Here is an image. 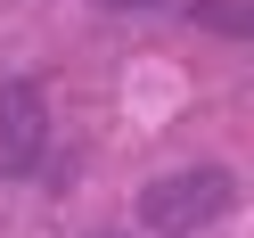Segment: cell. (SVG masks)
I'll return each instance as SVG.
<instances>
[{
  "label": "cell",
  "instance_id": "obj_1",
  "mask_svg": "<svg viewBox=\"0 0 254 238\" xmlns=\"http://www.w3.org/2000/svg\"><path fill=\"white\" fill-rule=\"evenodd\" d=\"M230 205H238V172L230 164H172V172H156L131 197V214H139V230H156V238H197V230H213Z\"/></svg>",
  "mask_w": 254,
  "mask_h": 238
},
{
  "label": "cell",
  "instance_id": "obj_2",
  "mask_svg": "<svg viewBox=\"0 0 254 238\" xmlns=\"http://www.w3.org/2000/svg\"><path fill=\"white\" fill-rule=\"evenodd\" d=\"M50 156V99L41 82H0V181H33Z\"/></svg>",
  "mask_w": 254,
  "mask_h": 238
},
{
  "label": "cell",
  "instance_id": "obj_3",
  "mask_svg": "<svg viewBox=\"0 0 254 238\" xmlns=\"http://www.w3.org/2000/svg\"><path fill=\"white\" fill-rule=\"evenodd\" d=\"M189 25L213 41H254V0H189Z\"/></svg>",
  "mask_w": 254,
  "mask_h": 238
},
{
  "label": "cell",
  "instance_id": "obj_4",
  "mask_svg": "<svg viewBox=\"0 0 254 238\" xmlns=\"http://www.w3.org/2000/svg\"><path fill=\"white\" fill-rule=\"evenodd\" d=\"M99 8H164V0H99Z\"/></svg>",
  "mask_w": 254,
  "mask_h": 238
},
{
  "label": "cell",
  "instance_id": "obj_5",
  "mask_svg": "<svg viewBox=\"0 0 254 238\" xmlns=\"http://www.w3.org/2000/svg\"><path fill=\"white\" fill-rule=\"evenodd\" d=\"M82 238H123V230H82Z\"/></svg>",
  "mask_w": 254,
  "mask_h": 238
}]
</instances>
